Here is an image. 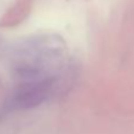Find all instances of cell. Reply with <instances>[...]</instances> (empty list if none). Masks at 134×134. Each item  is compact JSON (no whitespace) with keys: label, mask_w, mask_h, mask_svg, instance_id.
I'll return each mask as SVG.
<instances>
[{"label":"cell","mask_w":134,"mask_h":134,"mask_svg":"<svg viewBox=\"0 0 134 134\" xmlns=\"http://www.w3.org/2000/svg\"><path fill=\"white\" fill-rule=\"evenodd\" d=\"M21 49L15 71L26 81L53 79L50 71L57 66L62 55V46L57 39L36 38Z\"/></svg>","instance_id":"cell-1"},{"label":"cell","mask_w":134,"mask_h":134,"mask_svg":"<svg viewBox=\"0 0 134 134\" xmlns=\"http://www.w3.org/2000/svg\"><path fill=\"white\" fill-rule=\"evenodd\" d=\"M52 86L53 79L26 81L13 93L10 100V107L20 110L35 108L46 100Z\"/></svg>","instance_id":"cell-2"}]
</instances>
